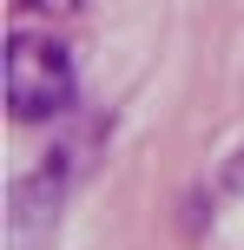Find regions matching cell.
I'll list each match as a JSON object with an SVG mask.
<instances>
[{"instance_id": "obj_1", "label": "cell", "mask_w": 244, "mask_h": 250, "mask_svg": "<svg viewBox=\"0 0 244 250\" xmlns=\"http://www.w3.org/2000/svg\"><path fill=\"white\" fill-rule=\"evenodd\" d=\"M0 92H7L13 119H60L73 105V92H79L73 53L53 33H13L7 60H0Z\"/></svg>"}, {"instance_id": "obj_2", "label": "cell", "mask_w": 244, "mask_h": 250, "mask_svg": "<svg viewBox=\"0 0 244 250\" xmlns=\"http://www.w3.org/2000/svg\"><path fill=\"white\" fill-rule=\"evenodd\" d=\"M20 7H33V13H79V0H20Z\"/></svg>"}]
</instances>
